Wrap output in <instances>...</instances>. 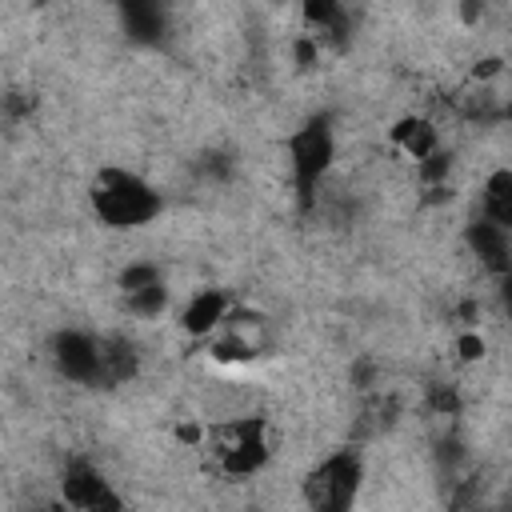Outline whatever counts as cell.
<instances>
[{"label":"cell","mask_w":512,"mask_h":512,"mask_svg":"<svg viewBox=\"0 0 512 512\" xmlns=\"http://www.w3.org/2000/svg\"><path fill=\"white\" fill-rule=\"evenodd\" d=\"M92 208L112 228H140L160 212V196L140 176L120 172V168H104L100 184L92 192Z\"/></svg>","instance_id":"obj_1"},{"label":"cell","mask_w":512,"mask_h":512,"mask_svg":"<svg viewBox=\"0 0 512 512\" xmlns=\"http://www.w3.org/2000/svg\"><path fill=\"white\" fill-rule=\"evenodd\" d=\"M356 484H360V460H356L352 452H340V456L324 460V464L308 476L304 496H308V504L320 508V512H340V508L352 504Z\"/></svg>","instance_id":"obj_2"},{"label":"cell","mask_w":512,"mask_h":512,"mask_svg":"<svg viewBox=\"0 0 512 512\" xmlns=\"http://www.w3.org/2000/svg\"><path fill=\"white\" fill-rule=\"evenodd\" d=\"M212 448L220 456V464L236 476H248L256 472L264 460H268V448H264V424L260 420H232V424H220L212 432Z\"/></svg>","instance_id":"obj_3"},{"label":"cell","mask_w":512,"mask_h":512,"mask_svg":"<svg viewBox=\"0 0 512 512\" xmlns=\"http://www.w3.org/2000/svg\"><path fill=\"white\" fill-rule=\"evenodd\" d=\"M288 156H292L296 184H300V192L308 196V192H312V184L324 176V168H328V160H332V132H328V124H324V120L304 124V128L292 136Z\"/></svg>","instance_id":"obj_4"},{"label":"cell","mask_w":512,"mask_h":512,"mask_svg":"<svg viewBox=\"0 0 512 512\" xmlns=\"http://www.w3.org/2000/svg\"><path fill=\"white\" fill-rule=\"evenodd\" d=\"M64 500L72 508H84V512H116L120 508V496L108 488V480L80 460L64 472Z\"/></svg>","instance_id":"obj_5"},{"label":"cell","mask_w":512,"mask_h":512,"mask_svg":"<svg viewBox=\"0 0 512 512\" xmlns=\"http://www.w3.org/2000/svg\"><path fill=\"white\" fill-rule=\"evenodd\" d=\"M56 364L68 380H96L100 376V344H92L80 332H60L56 336Z\"/></svg>","instance_id":"obj_6"},{"label":"cell","mask_w":512,"mask_h":512,"mask_svg":"<svg viewBox=\"0 0 512 512\" xmlns=\"http://www.w3.org/2000/svg\"><path fill=\"white\" fill-rule=\"evenodd\" d=\"M468 244L472 252L492 268V272H508L512 256H508V228H500L496 220H476L468 228Z\"/></svg>","instance_id":"obj_7"},{"label":"cell","mask_w":512,"mask_h":512,"mask_svg":"<svg viewBox=\"0 0 512 512\" xmlns=\"http://www.w3.org/2000/svg\"><path fill=\"white\" fill-rule=\"evenodd\" d=\"M120 16H124V32L140 44H152L164 32V12L156 0H120Z\"/></svg>","instance_id":"obj_8"},{"label":"cell","mask_w":512,"mask_h":512,"mask_svg":"<svg viewBox=\"0 0 512 512\" xmlns=\"http://www.w3.org/2000/svg\"><path fill=\"white\" fill-rule=\"evenodd\" d=\"M224 312H228V296H224L220 288H208V292H200V296L184 308V328H188L192 336H204V332H212V328L224 320Z\"/></svg>","instance_id":"obj_9"},{"label":"cell","mask_w":512,"mask_h":512,"mask_svg":"<svg viewBox=\"0 0 512 512\" xmlns=\"http://www.w3.org/2000/svg\"><path fill=\"white\" fill-rule=\"evenodd\" d=\"M484 204H488V220H496L500 228H512V168H500L488 176Z\"/></svg>","instance_id":"obj_10"},{"label":"cell","mask_w":512,"mask_h":512,"mask_svg":"<svg viewBox=\"0 0 512 512\" xmlns=\"http://www.w3.org/2000/svg\"><path fill=\"white\" fill-rule=\"evenodd\" d=\"M392 140H396L408 156H416V160H424V156L436 152V128H432L428 120H400V124L392 128Z\"/></svg>","instance_id":"obj_11"},{"label":"cell","mask_w":512,"mask_h":512,"mask_svg":"<svg viewBox=\"0 0 512 512\" xmlns=\"http://www.w3.org/2000/svg\"><path fill=\"white\" fill-rule=\"evenodd\" d=\"M128 308L140 312V316H156V312L164 308V288H160V280H152V284H144V288H132V292H128Z\"/></svg>","instance_id":"obj_12"},{"label":"cell","mask_w":512,"mask_h":512,"mask_svg":"<svg viewBox=\"0 0 512 512\" xmlns=\"http://www.w3.org/2000/svg\"><path fill=\"white\" fill-rule=\"evenodd\" d=\"M304 16L316 28H336L340 24V0H304Z\"/></svg>","instance_id":"obj_13"},{"label":"cell","mask_w":512,"mask_h":512,"mask_svg":"<svg viewBox=\"0 0 512 512\" xmlns=\"http://www.w3.org/2000/svg\"><path fill=\"white\" fill-rule=\"evenodd\" d=\"M152 280H160L152 264H136V268H128V272L120 276V284H124L128 292H132V288H144V284H152Z\"/></svg>","instance_id":"obj_14"},{"label":"cell","mask_w":512,"mask_h":512,"mask_svg":"<svg viewBox=\"0 0 512 512\" xmlns=\"http://www.w3.org/2000/svg\"><path fill=\"white\" fill-rule=\"evenodd\" d=\"M480 352H484L480 336H460V356H464V360H476Z\"/></svg>","instance_id":"obj_15"},{"label":"cell","mask_w":512,"mask_h":512,"mask_svg":"<svg viewBox=\"0 0 512 512\" xmlns=\"http://www.w3.org/2000/svg\"><path fill=\"white\" fill-rule=\"evenodd\" d=\"M500 296H504V308H508V316H512V272H504V288H500Z\"/></svg>","instance_id":"obj_16"},{"label":"cell","mask_w":512,"mask_h":512,"mask_svg":"<svg viewBox=\"0 0 512 512\" xmlns=\"http://www.w3.org/2000/svg\"><path fill=\"white\" fill-rule=\"evenodd\" d=\"M508 116H512V96H508Z\"/></svg>","instance_id":"obj_17"}]
</instances>
